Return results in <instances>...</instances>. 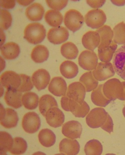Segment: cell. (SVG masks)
<instances>
[{"label":"cell","mask_w":125,"mask_h":155,"mask_svg":"<svg viewBox=\"0 0 125 155\" xmlns=\"http://www.w3.org/2000/svg\"><path fill=\"white\" fill-rule=\"evenodd\" d=\"M61 105L64 110L71 112L77 118H84L90 110L89 106L86 102L84 101L81 104H79L67 96L61 98Z\"/></svg>","instance_id":"1"},{"label":"cell","mask_w":125,"mask_h":155,"mask_svg":"<svg viewBox=\"0 0 125 155\" xmlns=\"http://www.w3.org/2000/svg\"><path fill=\"white\" fill-rule=\"evenodd\" d=\"M46 36V29L40 23L29 24L24 30V38L31 44H40L44 41Z\"/></svg>","instance_id":"2"},{"label":"cell","mask_w":125,"mask_h":155,"mask_svg":"<svg viewBox=\"0 0 125 155\" xmlns=\"http://www.w3.org/2000/svg\"><path fill=\"white\" fill-rule=\"evenodd\" d=\"M123 89L122 82L117 78L108 80L103 86L104 95L111 101L118 99L121 95Z\"/></svg>","instance_id":"3"},{"label":"cell","mask_w":125,"mask_h":155,"mask_svg":"<svg viewBox=\"0 0 125 155\" xmlns=\"http://www.w3.org/2000/svg\"><path fill=\"white\" fill-rule=\"evenodd\" d=\"M108 114V113L103 108H94L86 116V124L92 128L101 127L107 120Z\"/></svg>","instance_id":"4"},{"label":"cell","mask_w":125,"mask_h":155,"mask_svg":"<svg viewBox=\"0 0 125 155\" xmlns=\"http://www.w3.org/2000/svg\"><path fill=\"white\" fill-rule=\"evenodd\" d=\"M107 19L106 14L100 9L89 11L85 16L86 25L93 29H99L102 27Z\"/></svg>","instance_id":"5"},{"label":"cell","mask_w":125,"mask_h":155,"mask_svg":"<svg viewBox=\"0 0 125 155\" xmlns=\"http://www.w3.org/2000/svg\"><path fill=\"white\" fill-rule=\"evenodd\" d=\"M64 22L66 27L74 33L82 26L84 23V18L78 11L70 9L65 14Z\"/></svg>","instance_id":"6"},{"label":"cell","mask_w":125,"mask_h":155,"mask_svg":"<svg viewBox=\"0 0 125 155\" xmlns=\"http://www.w3.org/2000/svg\"><path fill=\"white\" fill-rule=\"evenodd\" d=\"M41 121L39 116L34 112H30L24 115L22 122L23 129L26 133L32 134L40 128Z\"/></svg>","instance_id":"7"},{"label":"cell","mask_w":125,"mask_h":155,"mask_svg":"<svg viewBox=\"0 0 125 155\" xmlns=\"http://www.w3.org/2000/svg\"><path fill=\"white\" fill-rule=\"evenodd\" d=\"M98 63V58L93 51H83L78 57L79 66L85 70H94L97 68Z\"/></svg>","instance_id":"8"},{"label":"cell","mask_w":125,"mask_h":155,"mask_svg":"<svg viewBox=\"0 0 125 155\" xmlns=\"http://www.w3.org/2000/svg\"><path fill=\"white\" fill-rule=\"evenodd\" d=\"M1 106V125L6 128L16 127L19 120L17 112L12 108L5 109L2 105Z\"/></svg>","instance_id":"9"},{"label":"cell","mask_w":125,"mask_h":155,"mask_svg":"<svg viewBox=\"0 0 125 155\" xmlns=\"http://www.w3.org/2000/svg\"><path fill=\"white\" fill-rule=\"evenodd\" d=\"M113 66L115 72L125 81V44L115 52Z\"/></svg>","instance_id":"10"},{"label":"cell","mask_w":125,"mask_h":155,"mask_svg":"<svg viewBox=\"0 0 125 155\" xmlns=\"http://www.w3.org/2000/svg\"><path fill=\"white\" fill-rule=\"evenodd\" d=\"M93 74L98 81H102L114 76L115 71L111 63L100 62L93 71Z\"/></svg>","instance_id":"11"},{"label":"cell","mask_w":125,"mask_h":155,"mask_svg":"<svg viewBox=\"0 0 125 155\" xmlns=\"http://www.w3.org/2000/svg\"><path fill=\"white\" fill-rule=\"evenodd\" d=\"M1 84L7 89H16L19 87L21 84L20 74L13 71H6L1 76Z\"/></svg>","instance_id":"12"},{"label":"cell","mask_w":125,"mask_h":155,"mask_svg":"<svg viewBox=\"0 0 125 155\" xmlns=\"http://www.w3.org/2000/svg\"><path fill=\"white\" fill-rule=\"evenodd\" d=\"M69 32L67 28L63 26L50 29L47 34V38L51 43L54 44H60L68 39Z\"/></svg>","instance_id":"13"},{"label":"cell","mask_w":125,"mask_h":155,"mask_svg":"<svg viewBox=\"0 0 125 155\" xmlns=\"http://www.w3.org/2000/svg\"><path fill=\"white\" fill-rule=\"evenodd\" d=\"M45 117L48 124L53 128L61 127L64 122V115L58 107H53L48 110Z\"/></svg>","instance_id":"14"},{"label":"cell","mask_w":125,"mask_h":155,"mask_svg":"<svg viewBox=\"0 0 125 155\" xmlns=\"http://www.w3.org/2000/svg\"><path fill=\"white\" fill-rule=\"evenodd\" d=\"M86 88L81 82H76L68 86L66 96L79 104H81L86 96Z\"/></svg>","instance_id":"15"},{"label":"cell","mask_w":125,"mask_h":155,"mask_svg":"<svg viewBox=\"0 0 125 155\" xmlns=\"http://www.w3.org/2000/svg\"><path fill=\"white\" fill-rule=\"evenodd\" d=\"M82 132L81 124L76 120L67 122L63 126L62 132L65 137L72 139L80 138Z\"/></svg>","instance_id":"16"},{"label":"cell","mask_w":125,"mask_h":155,"mask_svg":"<svg viewBox=\"0 0 125 155\" xmlns=\"http://www.w3.org/2000/svg\"><path fill=\"white\" fill-rule=\"evenodd\" d=\"M50 79L49 73L44 69L38 70L33 74L32 76L33 84L38 91L45 89L47 87Z\"/></svg>","instance_id":"17"},{"label":"cell","mask_w":125,"mask_h":155,"mask_svg":"<svg viewBox=\"0 0 125 155\" xmlns=\"http://www.w3.org/2000/svg\"><path fill=\"white\" fill-rule=\"evenodd\" d=\"M48 89L54 96H65L67 90L66 82L60 76L54 77L51 81Z\"/></svg>","instance_id":"18"},{"label":"cell","mask_w":125,"mask_h":155,"mask_svg":"<svg viewBox=\"0 0 125 155\" xmlns=\"http://www.w3.org/2000/svg\"><path fill=\"white\" fill-rule=\"evenodd\" d=\"M79 143L76 140L64 138L59 144V151L61 153L68 155L78 154L80 151Z\"/></svg>","instance_id":"19"},{"label":"cell","mask_w":125,"mask_h":155,"mask_svg":"<svg viewBox=\"0 0 125 155\" xmlns=\"http://www.w3.org/2000/svg\"><path fill=\"white\" fill-rule=\"evenodd\" d=\"M100 42V35L97 31H89L83 35L82 43L86 49L91 51L98 47Z\"/></svg>","instance_id":"20"},{"label":"cell","mask_w":125,"mask_h":155,"mask_svg":"<svg viewBox=\"0 0 125 155\" xmlns=\"http://www.w3.org/2000/svg\"><path fill=\"white\" fill-rule=\"evenodd\" d=\"M22 93L16 89H7L5 93L4 99L6 104L12 108L18 109L23 105Z\"/></svg>","instance_id":"21"},{"label":"cell","mask_w":125,"mask_h":155,"mask_svg":"<svg viewBox=\"0 0 125 155\" xmlns=\"http://www.w3.org/2000/svg\"><path fill=\"white\" fill-rule=\"evenodd\" d=\"M45 10L44 7L39 3H34L28 6L25 10V14L29 20L38 21L41 20L44 15Z\"/></svg>","instance_id":"22"},{"label":"cell","mask_w":125,"mask_h":155,"mask_svg":"<svg viewBox=\"0 0 125 155\" xmlns=\"http://www.w3.org/2000/svg\"><path fill=\"white\" fill-rule=\"evenodd\" d=\"M1 54L3 57L7 60L15 59L18 57L20 53V48L17 44L8 42L1 47Z\"/></svg>","instance_id":"23"},{"label":"cell","mask_w":125,"mask_h":155,"mask_svg":"<svg viewBox=\"0 0 125 155\" xmlns=\"http://www.w3.org/2000/svg\"><path fill=\"white\" fill-rule=\"evenodd\" d=\"M96 31L98 33L100 38V42L98 48L107 47L110 46L113 41V32L111 28L104 25L98 29Z\"/></svg>","instance_id":"24"},{"label":"cell","mask_w":125,"mask_h":155,"mask_svg":"<svg viewBox=\"0 0 125 155\" xmlns=\"http://www.w3.org/2000/svg\"><path fill=\"white\" fill-rule=\"evenodd\" d=\"M60 71L63 76L66 78L71 79L77 76L78 73V68L74 62L65 61L61 64Z\"/></svg>","instance_id":"25"},{"label":"cell","mask_w":125,"mask_h":155,"mask_svg":"<svg viewBox=\"0 0 125 155\" xmlns=\"http://www.w3.org/2000/svg\"><path fill=\"white\" fill-rule=\"evenodd\" d=\"M103 85L100 84L93 91L91 94L92 101L96 106L105 107L110 104L111 101L104 95L103 91Z\"/></svg>","instance_id":"26"},{"label":"cell","mask_w":125,"mask_h":155,"mask_svg":"<svg viewBox=\"0 0 125 155\" xmlns=\"http://www.w3.org/2000/svg\"><path fill=\"white\" fill-rule=\"evenodd\" d=\"M118 46L114 42L110 46L98 48V56L102 62H110L117 50Z\"/></svg>","instance_id":"27"},{"label":"cell","mask_w":125,"mask_h":155,"mask_svg":"<svg viewBox=\"0 0 125 155\" xmlns=\"http://www.w3.org/2000/svg\"><path fill=\"white\" fill-rule=\"evenodd\" d=\"M48 50L46 46L39 45L33 48L31 58L35 63H42L47 61L49 57Z\"/></svg>","instance_id":"28"},{"label":"cell","mask_w":125,"mask_h":155,"mask_svg":"<svg viewBox=\"0 0 125 155\" xmlns=\"http://www.w3.org/2000/svg\"><path fill=\"white\" fill-rule=\"evenodd\" d=\"M38 138L41 144L46 148L51 147L56 142V135L51 130L48 128L41 130Z\"/></svg>","instance_id":"29"},{"label":"cell","mask_w":125,"mask_h":155,"mask_svg":"<svg viewBox=\"0 0 125 155\" xmlns=\"http://www.w3.org/2000/svg\"><path fill=\"white\" fill-rule=\"evenodd\" d=\"M58 107L57 102L53 96L50 95H44L39 101V110L44 116H45L48 110L53 107Z\"/></svg>","instance_id":"30"},{"label":"cell","mask_w":125,"mask_h":155,"mask_svg":"<svg viewBox=\"0 0 125 155\" xmlns=\"http://www.w3.org/2000/svg\"><path fill=\"white\" fill-rule=\"evenodd\" d=\"M79 81L84 86L87 92L94 91L98 86V82L94 77L91 71L87 72L83 74Z\"/></svg>","instance_id":"31"},{"label":"cell","mask_w":125,"mask_h":155,"mask_svg":"<svg viewBox=\"0 0 125 155\" xmlns=\"http://www.w3.org/2000/svg\"><path fill=\"white\" fill-rule=\"evenodd\" d=\"M44 17L47 24L52 27H59L62 23L63 15L58 11L53 10L48 11Z\"/></svg>","instance_id":"32"},{"label":"cell","mask_w":125,"mask_h":155,"mask_svg":"<svg viewBox=\"0 0 125 155\" xmlns=\"http://www.w3.org/2000/svg\"><path fill=\"white\" fill-rule=\"evenodd\" d=\"M22 101L25 108L31 110L36 109L38 106L39 98L35 93L29 92L23 95Z\"/></svg>","instance_id":"33"},{"label":"cell","mask_w":125,"mask_h":155,"mask_svg":"<svg viewBox=\"0 0 125 155\" xmlns=\"http://www.w3.org/2000/svg\"><path fill=\"white\" fill-rule=\"evenodd\" d=\"M61 54L68 59H74L78 56V50L77 46L71 42H67L61 46Z\"/></svg>","instance_id":"34"},{"label":"cell","mask_w":125,"mask_h":155,"mask_svg":"<svg viewBox=\"0 0 125 155\" xmlns=\"http://www.w3.org/2000/svg\"><path fill=\"white\" fill-rule=\"evenodd\" d=\"M13 139L12 136L5 131L0 132V151L1 155H5L9 151L12 144Z\"/></svg>","instance_id":"35"},{"label":"cell","mask_w":125,"mask_h":155,"mask_svg":"<svg viewBox=\"0 0 125 155\" xmlns=\"http://www.w3.org/2000/svg\"><path fill=\"white\" fill-rule=\"evenodd\" d=\"M27 149V143L24 138L15 137L13 139V144L9 150L10 153L14 155L24 154Z\"/></svg>","instance_id":"36"},{"label":"cell","mask_w":125,"mask_h":155,"mask_svg":"<svg viewBox=\"0 0 125 155\" xmlns=\"http://www.w3.org/2000/svg\"><path fill=\"white\" fill-rule=\"evenodd\" d=\"M84 151L86 155H100L102 153L103 146L98 140L93 139L86 143Z\"/></svg>","instance_id":"37"},{"label":"cell","mask_w":125,"mask_h":155,"mask_svg":"<svg viewBox=\"0 0 125 155\" xmlns=\"http://www.w3.org/2000/svg\"><path fill=\"white\" fill-rule=\"evenodd\" d=\"M113 41L115 44L118 45L125 44V23L120 22L116 25L113 28Z\"/></svg>","instance_id":"38"},{"label":"cell","mask_w":125,"mask_h":155,"mask_svg":"<svg viewBox=\"0 0 125 155\" xmlns=\"http://www.w3.org/2000/svg\"><path fill=\"white\" fill-rule=\"evenodd\" d=\"M0 16V26L1 29L6 30L12 25V15L8 11L2 9L1 10Z\"/></svg>","instance_id":"39"},{"label":"cell","mask_w":125,"mask_h":155,"mask_svg":"<svg viewBox=\"0 0 125 155\" xmlns=\"http://www.w3.org/2000/svg\"><path fill=\"white\" fill-rule=\"evenodd\" d=\"M21 84L17 90L21 92L30 91L34 88V85L29 76L24 74H20Z\"/></svg>","instance_id":"40"},{"label":"cell","mask_w":125,"mask_h":155,"mask_svg":"<svg viewBox=\"0 0 125 155\" xmlns=\"http://www.w3.org/2000/svg\"><path fill=\"white\" fill-rule=\"evenodd\" d=\"M48 5L55 10L60 11L64 8L68 4V1H46Z\"/></svg>","instance_id":"41"},{"label":"cell","mask_w":125,"mask_h":155,"mask_svg":"<svg viewBox=\"0 0 125 155\" xmlns=\"http://www.w3.org/2000/svg\"><path fill=\"white\" fill-rule=\"evenodd\" d=\"M102 129L107 132L109 134H111L113 131V123L112 119L110 115L108 114L107 120L105 124L101 127Z\"/></svg>","instance_id":"42"},{"label":"cell","mask_w":125,"mask_h":155,"mask_svg":"<svg viewBox=\"0 0 125 155\" xmlns=\"http://www.w3.org/2000/svg\"><path fill=\"white\" fill-rule=\"evenodd\" d=\"M1 7L5 9H12L14 8L15 5V2L14 0H2L0 2Z\"/></svg>","instance_id":"43"},{"label":"cell","mask_w":125,"mask_h":155,"mask_svg":"<svg viewBox=\"0 0 125 155\" xmlns=\"http://www.w3.org/2000/svg\"><path fill=\"white\" fill-rule=\"evenodd\" d=\"M87 4L93 8H99L106 3V1H87Z\"/></svg>","instance_id":"44"},{"label":"cell","mask_w":125,"mask_h":155,"mask_svg":"<svg viewBox=\"0 0 125 155\" xmlns=\"http://www.w3.org/2000/svg\"><path fill=\"white\" fill-rule=\"evenodd\" d=\"M122 84L123 89L121 95L118 98V99L122 101H125V81L122 82Z\"/></svg>","instance_id":"45"},{"label":"cell","mask_w":125,"mask_h":155,"mask_svg":"<svg viewBox=\"0 0 125 155\" xmlns=\"http://www.w3.org/2000/svg\"><path fill=\"white\" fill-rule=\"evenodd\" d=\"M18 3L20 4L21 5H23V6H26L30 4L31 3H32L34 1H19L18 0L17 1Z\"/></svg>","instance_id":"46"},{"label":"cell","mask_w":125,"mask_h":155,"mask_svg":"<svg viewBox=\"0 0 125 155\" xmlns=\"http://www.w3.org/2000/svg\"><path fill=\"white\" fill-rule=\"evenodd\" d=\"M111 2L117 6H123L125 4V1H111Z\"/></svg>","instance_id":"47"},{"label":"cell","mask_w":125,"mask_h":155,"mask_svg":"<svg viewBox=\"0 0 125 155\" xmlns=\"http://www.w3.org/2000/svg\"><path fill=\"white\" fill-rule=\"evenodd\" d=\"M123 115L124 116L125 118V106L124 107L123 109Z\"/></svg>","instance_id":"48"}]
</instances>
